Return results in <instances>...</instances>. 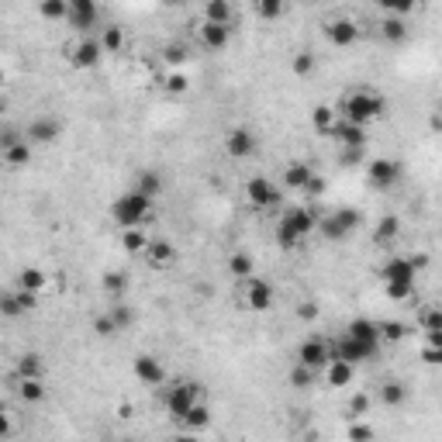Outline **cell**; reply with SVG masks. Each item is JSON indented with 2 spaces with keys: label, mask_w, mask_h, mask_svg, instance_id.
Here are the masks:
<instances>
[{
  "label": "cell",
  "mask_w": 442,
  "mask_h": 442,
  "mask_svg": "<svg viewBox=\"0 0 442 442\" xmlns=\"http://www.w3.org/2000/svg\"><path fill=\"white\" fill-rule=\"evenodd\" d=\"M111 218H114L121 228H142V225L152 218V200H145L142 194L128 190V194H121V197L111 204Z\"/></svg>",
  "instance_id": "6da1fadb"
},
{
  "label": "cell",
  "mask_w": 442,
  "mask_h": 442,
  "mask_svg": "<svg viewBox=\"0 0 442 442\" xmlns=\"http://www.w3.org/2000/svg\"><path fill=\"white\" fill-rule=\"evenodd\" d=\"M387 111V100L380 97V93H373V90H356L346 97V104H342V121H353V125H366V121H373V118H380Z\"/></svg>",
  "instance_id": "7a4b0ae2"
},
{
  "label": "cell",
  "mask_w": 442,
  "mask_h": 442,
  "mask_svg": "<svg viewBox=\"0 0 442 442\" xmlns=\"http://www.w3.org/2000/svg\"><path fill=\"white\" fill-rule=\"evenodd\" d=\"M197 401H200V384H190V380L166 387V394H163V404H166V411H170L177 422L197 404Z\"/></svg>",
  "instance_id": "3957f363"
},
{
  "label": "cell",
  "mask_w": 442,
  "mask_h": 442,
  "mask_svg": "<svg viewBox=\"0 0 442 442\" xmlns=\"http://www.w3.org/2000/svg\"><path fill=\"white\" fill-rule=\"evenodd\" d=\"M380 346H373V342H356L349 336H339L336 342H329V359H342V363H366V359H373Z\"/></svg>",
  "instance_id": "277c9868"
},
{
  "label": "cell",
  "mask_w": 442,
  "mask_h": 442,
  "mask_svg": "<svg viewBox=\"0 0 442 442\" xmlns=\"http://www.w3.org/2000/svg\"><path fill=\"white\" fill-rule=\"evenodd\" d=\"M315 225H318V218H315L308 207H290V211H283V218L276 221V228L287 232V235L297 239V242H304V235H311Z\"/></svg>",
  "instance_id": "5b68a950"
},
{
  "label": "cell",
  "mask_w": 442,
  "mask_h": 442,
  "mask_svg": "<svg viewBox=\"0 0 442 442\" xmlns=\"http://www.w3.org/2000/svg\"><path fill=\"white\" fill-rule=\"evenodd\" d=\"M246 194H249V204H256V207H263V211H269V207H276L280 204V190H276V183H269L266 177H253L249 183H246Z\"/></svg>",
  "instance_id": "8992f818"
},
{
  "label": "cell",
  "mask_w": 442,
  "mask_h": 442,
  "mask_svg": "<svg viewBox=\"0 0 442 442\" xmlns=\"http://www.w3.org/2000/svg\"><path fill=\"white\" fill-rule=\"evenodd\" d=\"M246 283V308L249 311H266L269 304H273V287L266 283V280H260V276H249V280H242Z\"/></svg>",
  "instance_id": "52a82bcc"
},
{
  "label": "cell",
  "mask_w": 442,
  "mask_h": 442,
  "mask_svg": "<svg viewBox=\"0 0 442 442\" xmlns=\"http://www.w3.org/2000/svg\"><path fill=\"white\" fill-rule=\"evenodd\" d=\"M225 149H228V156H235V159H249V156L256 152V135H253L249 128H232V132L225 135Z\"/></svg>",
  "instance_id": "ba28073f"
},
{
  "label": "cell",
  "mask_w": 442,
  "mask_h": 442,
  "mask_svg": "<svg viewBox=\"0 0 442 442\" xmlns=\"http://www.w3.org/2000/svg\"><path fill=\"white\" fill-rule=\"evenodd\" d=\"M132 370H135V377L142 380V384H166V370H163V363L156 359V356H149V353H142V356H135V363H132Z\"/></svg>",
  "instance_id": "9c48e42d"
},
{
  "label": "cell",
  "mask_w": 442,
  "mask_h": 442,
  "mask_svg": "<svg viewBox=\"0 0 442 442\" xmlns=\"http://www.w3.org/2000/svg\"><path fill=\"white\" fill-rule=\"evenodd\" d=\"M70 63L80 66V70L97 66V63H100V42H93V38H77V42L70 45Z\"/></svg>",
  "instance_id": "30bf717a"
},
{
  "label": "cell",
  "mask_w": 442,
  "mask_h": 442,
  "mask_svg": "<svg viewBox=\"0 0 442 442\" xmlns=\"http://www.w3.org/2000/svg\"><path fill=\"white\" fill-rule=\"evenodd\" d=\"M297 363L308 366V370H322V366H329V342H322V339H308V342H301Z\"/></svg>",
  "instance_id": "8fae6325"
},
{
  "label": "cell",
  "mask_w": 442,
  "mask_h": 442,
  "mask_svg": "<svg viewBox=\"0 0 442 442\" xmlns=\"http://www.w3.org/2000/svg\"><path fill=\"white\" fill-rule=\"evenodd\" d=\"M380 276H384V283H415V266L408 256H394V260H387L384 269H380Z\"/></svg>",
  "instance_id": "7c38bea8"
},
{
  "label": "cell",
  "mask_w": 442,
  "mask_h": 442,
  "mask_svg": "<svg viewBox=\"0 0 442 442\" xmlns=\"http://www.w3.org/2000/svg\"><path fill=\"white\" fill-rule=\"evenodd\" d=\"M325 35H329V42L332 45H353L356 38H359V24L356 21H349V17H336V21H329L325 24Z\"/></svg>",
  "instance_id": "4fadbf2b"
},
{
  "label": "cell",
  "mask_w": 442,
  "mask_h": 442,
  "mask_svg": "<svg viewBox=\"0 0 442 442\" xmlns=\"http://www.w3.org/2000/svg\"><path fill=\"white\" fill-rule=\"evenodd\" d=\"M366 177L373 187H394L397 177H401V166L394 163V159H373L370 166H366Z\"/></svg>",
  "instance_id": "5bb4252c"
},
{
  "label": "cell",
  "mask_w": 442,
  "mask_h": 442,
  "mask_svg": "<svg viewBox=\"0 0 442 442\" xmlns=\"http://www.w3.org/2000/svg\"><path fill=\"white\" fill-rule=\"evenodd\" d=\"M59 135H63V125H59L56 118H35V121L28 125V139L38 142V145H52Z\"/></svg>",
  "instance_id": "9a60e30c"
},
{
  "label": "cell",
  "mask_w": 442,
  "mask_h": 442,
  "mask_svg": "<svg viewBox=\"0 0 442 442\" xmlns=\"http://www.w3.org/2000/svg\"><path fill=\"white\" fill-rule=\"evenodd\" d=\"M97 14H100V10H97V3H93V0H73L66 17H70V24H73V28L87 31V28L97 24Z\"/></svg>",
  "instance_id": "2e32d148"
},
{
  "label": "cell",
  "mask_w": 442,
  "mask_h": 442,
  "mask_svg": "<svg viewBox=\"0 0 442 442\" xmlns=\"http://www.w3.org/2000/svg\"><path fill=\"white\" fill-rule=\"evenodd\" d=\"M329 135H336L346 149H363V145H366V128H359L353 121H336V128H332Z\"/></svg>",
  "instance_id": "e0dca14e"
},
{
  "label": "cell",
  "mask_w": 442,
  "mask_h": 442,
  "mask_svg": "<svg viewBox=\"0 0 442 442\" xmlns=\"http://www.w3.org/2000/svg\"><path fill=\"white\" fill-rule=\"evenodd\" d=\"M228 38H232V28H225V24H211V21H204L200 24V42L207 45V49H225L228 45Z\"/></svg>",
  "instance_id": "ac0fdd59"
},
{
  "label": "cell",
  "mask_w": 442,
  "mask_h": 442,
  "mask_svg": "<svg viewBox=\"0 0 442 442\" xmlns=\"http://www.w3.org/2000/svg\"><path fill=\"white\" fill-rule=\"evenodd\" d=\"M346 336H349V339H356V342H373V346H380L377 322H370V318H353V322L346 325Z\"/></svg>",
  "instance_id": "d6986e66"
},
{
  "label": "cell",
  "mask_w": 442,
  "mask_h": 442,
  "mask_svg": "<svg viewBox=\"0 0 442 442\" xmlns=\"http://www.w3.org/2000/svg\"><path fill=\"white\" fill-rule=\"evenodd\" d=\"M135 194H142L145 200H156L163 194V177L156 170H142L139 180H135Z\"/></svg>",
  "instance_id": "ffe728a7"
},
{
  "label": "cell",
  "mask_w": 442,
  "mask_h": 442,
  "mask_svg": "<svg viewBox=\"0 0 442 442\" xmlns=\"http://www.w3.org/2000/svg\"><path fill=\"white\" fill-rule=\"evenodd\" d=\"M311 177H315V170H311L308 163H287V170H283V187H290V190H304Z\"/></svg>",
  "instance_id": "44dd1931"
},
{
  "label": "cell",
  "mask_w": 442,
  "mask_h": 442,
  "mask_svg": "<svg viewBox=\"0 0 442 442\" xmlns=\"http://www.w3.org/2000/svg\"><path fill=\"white\" fill-rule=\"evenodd\" d=\"M145 256H149V263L152 266H170L173 263V256H177V249H173V242H166V239H159V242H149V249H145Z\"/></svg>",
  "instance_id": "7402d4cb"
},
{
  "label": "cell",
  "mask_w": 442,
  "mask_h": 442,
  "mask_svg": "<svg viewBox=\"0 0 442 442\" xmlns=\"http://www.w3.org/2000/svg\"><path fill=\"white\" fill-rule=\"evenodd\" d=\"M207 422H211V411H207V404H200V401H197V404H194V408L180 418V425H183L187 432H200Z\"/></svg>",
  "instance_id": "603a6c76"
},
{
  "label": "cell",
  "mask_w": 442,
  "mask_h": 442,
  "mask_svg": "<svg viewBox=\"0 0 442 442\" xmlns=\"http://www.w3.org/2000/svg\"><path fill=\"white\" fill-rule=\"evenodd\" d=\"M204 21H211V24H232V3L228 0H211L207 7H204Z\"/></svg>",
  "instance_id": "cb8c5ba5"
},
{
  "label": "cell",
  "mask_w": 442,
  "mask_h": 442,
  "mask_svg": "<svg viewBox=\"0 0 442 442\" xmlns=\"http://www.w3.org/2000/svg\"><path fill=\"white\" fill-rule=\"evenodd\" d=\"M45 287V273L38 269V266H24L21 273H17V290H31V294H38Z\"/></svg>",
  "instance_id": "d4e9b609"
},
{
  "label": "cell",
  "mask_w": 442,
  "mask_h": 442,
  "mask_svg": "<svg viewBox=\"0 0 442 442\" xmlns=\"http://www.w3.org/2000/svg\"><path fill=\"white\" fill-rule=\"evenodd\" d=\"M325 377H329V384H332V387H346V384L353 380V366H349V363H342V359H329Z\"/></svg>",
  "instance_id": "484cf974"
},
{
  "label": "cell",
  "mask_w": 442,
  "mask_h": 442,
  "mask_svg": "<svg viewBox=\"0 0 442 442\" xmlns=\"http://www.w3.org/2000/svg\"><path fill=\"white\" fill-rule=\"evenodd\" d=\"M404 397H408V390H404V384H401V380H384V384H380V401H384L387 408L404 404Z\"/></svg>",
  "instance_id": "4316f807"
},
{
  "label": "cell",
  "mask_w": 442,
  "mask_h": 442,
  "mask_svg": "<svg viewBox=\"0 0 442 442\" xmlns=\"http://www.w3.org/2000/svg\"><path fill=\"white\" fill-rule=\"evenodd\" d=\"M17 377L21 380H42V356L24 353L17 359Z\"/></svg>",
  "instance_id": "83f0119b"
},
{
  "label": "cell",
  "mask_w": 442,
  "mask_h": 442,
  "mask_svg": "<svg viewBox=\"0 0 442 442\" xmlns=\"http://www.w3.org/2000/svg\"><path fill=\"white\" fill-rule=\"evenodd\" d=\"M228 269H232V276H239V280H249V276L256 273V260H253L249 253H232V260H228Z\"/></svg>",
  "instance_id": "f1b7e54d"
},
{
  "label": "cell",
  "mask_w": 442,
  "mask_h": 442,
  "mask_svg": "<svg viewBox=\"0 0 442 442\" xmlns=\"http://www.w3.org/2000/svg\"><path fill=\"white\" fill-rule=\"evenodd\" d=\"M3 163H7V166H28V163H31V145H28V139H21L17 145L3 149Z\"/></svg>",
  "instance_id": "f546056e"
},
{
  "label": "cell",
  "mask_w": 442,
  "mask_h": 442,
  "mask_svg": "<svg viewBox=\"0 0 442 442\" xmlns=\"http://www.w3.org/2000/svg\"><path fill=\"white\" fill-rule=\"evenodd\" d=\"M121 246H125L128 253H142V256H145V249H149V235H145L142 228H125V232H121Z\"/></svg>",
  "instance_id": "4dcf8cb0"
},
{
  "label": "cell",
  "mask_w": 442,
  "mask_h": 442,
  "mask_svg": "<svg viewBox=\"0 0 442 442\" xmlns=\"http://www.w3.org/2000/svg\"><path fill=\"white\" fill-rule=\"evenodd\" d=\"M377 336H380V342H401V339L408 336V325L390 318V322H380V325H377Z\"/></svg>",
  "instance_id": "1f68e13d"
},
{
  "label": "cell",
  "mask_w": 442,
  "mask_h": 442,
  "mask_svg": "<svg viewBox=\"0 0 442 442\" xmlns=\"http://www.w3.org/2000/svg\"><path fill=\"white\" fill-rule=\"evenodd\" d=\"M380 35H384L387 42H401V38L408 35L404 17H384V21H380Z\"/></svg>",
  "instance_id": "d6a6232c"
},
{
  "label": "cell",
  "mask_w": 442,
  "mask_h": 442,
  "mask_svg": "<svg viewBox=\"0 0 442 442\" xmlns=\"http://www.w3.org/2000/svg\"><path fill=\"white\" fill-rule=\"evenodd\" d=\"M104 49H107V52H121V49H125V31H121L118 24H111V28L100 31V52H104Z\"/></svg>",
  "instance_id": "836d02e7"
},
{
  "label": "cell",
  "mask_w": 442,
  "mask_h": 442,
  "mask_svg": "<svg viewBox=\"0 0 442 442\" xmlns=\"http://www.w3.org/2000/svg\"><path fill=\"white\" fill-rule=\"evenodd\" d=\"M311 121H315V128H318L322 135H329V132L336 128V111H332L329 104H318V107L311 111Z\"/></svg>",
  "instance_id": "e575fe53"
},
{
  "label": "cell",
  "mask_w": 442,
  "mask_h": 442,
  "mask_svg": "<svg viewBox=\"0 0 442 442\" xmlns=\"http://www.w3.org/2000/svg\"><path fill=\"white\" fill-rule=\"evenodd\" d=\"M397 232H401V221H397L394 214H387V218H380V221H377L373 239H377V242H394V239H397Z\"/></svg>",
  "instance_id": "d590c367"
},
{
  "label": "cell",
  "mask_w": 442,
  "mask_h": 442,
  "mask_svg": "<svg viewBox=\"0 0 442 442\" xmlns=\"http://www.w3.org/2000/svg\"><path fill=\"white\" fill-rule=\"evenodd\" d=\"M100 287H104L111 297H121V294H125V287H128V280H125V273H118V269H114V273H104Z\"/></svg>",
  "instance_id": "8d00e7d4"
},
{
  "label": "cell",
  "mask_w": 442,
  "mask_h": 442,
  "mask_svg": "<svg viewBox=\"0 0 442 442\" xmlns=\"http://www.w3.org/2000/svg\"><path fill=\"white\" fill-rule=\"evenodd\" d=\"M17 394H21V401H42L45 397V387H42V380H21V387H17Z\"/></svg>",
  "instance_id": "74e56055"
},
{
  "label": "cell",
  "mask_w": 442,
  "mask_h": 442,
  "mask_svg": "<svg viewBox=\"0 0 442 442\" xmlns=\"http://www.w3.org/2000/svg\"><path fill=\"white\" fill-rule=\"evenodd\" d=\"M318 228H322V235H325V239H332V242H339V239H346V235H349V232H346V228L332 218V214H329V218H322V221H318Z\"/></svg>",
  "instance_id": "f35d334b"
},
{
  "label": "cell",
  "mask_w": 442,
  "mask_h": 442,
  "mask_svg": "<svg viewBox=\"0 0 442 442\" xmlns=\"http://www.w3.org/2000/svg\"><path fill=\"white\" fill-rule=\"evenodd\" d=\"M107 315H111V322L118 325V332H121V329H128V325L135 322V315H132V308H128V304H111V311H107Z\"/></svg>",
  "instance_id": "ab89813d"
},
{
  "label": "cell",
  "mask_w": 442,
  "mask_h": 442,
  "mask_svg": "<svg viewBox=\"0 0 442 442\" xmlns=\"http://www.w3.org/2000/svg\"><path fill=\"white\" fill-rule=\"evenodd\" d=\"M163 59H166L170 66H180V63H187V59H190V49H187L183 42H173V45H166V49H163Z\"/></svg>",
  "instance_id": "60d3db41"
},
{
  "label": "cell",
  "mask_w": 442,
  "mask_h": 442,
  "mask_svg": "<svg viewBox=\"0 0 442 442\" xmlns=\"http://www.w3.org/2000/svg\"><path fill=\"white\" fill-rule=\"evenodd\" d=\"M332 218H336V221H339V225H342V228H346V232H353L356 225H359V221H363V218H359V211H356V207H339V211H332Z\"/></svg>",
  "instance_id": "b9f144b4"
},
{
  "label": "cell",
  "mask_w": 442,
  "mask_h": 442,
  "mask_svg": "<svg viewBox=\"0 0 442 442\" xmlns=\"http://www.w3.org/2000/svg\"><path fill=\"white\" fill-rule=\"evenodd\" d=\"M311 380H315V370H308V366H301V363H297V366L290 370V384H294L297 390L311 387Z\"/></svg>",
  "instance_id": "7bdbcfd3"
},
{
  "label": "cell",
  "mask_w": 442,
  "mask_h": 442,
  "mask_svg": "<svg viewBox=\"0 0 442 442\" xmlns=\"http://www.w3.org/2000/svg\"><path fill=\"white\" fill-rule=\"evenodd\" d=\"M38 10H42L45 17H56V21H59V17H66V14H70V3H66V0H45Z\"/></svg>",
  "instance_id": "ee69618b"
},
{
  "label": "cell",
  "mask_w": 442,
  "mask_h": 442,
  "mask_svg": "<svg viewBox=\"0 0 442 442\" xmlns=\"http://www.w3.org/2000/svg\"><path fill=\"white\" fill-rule=\"evenodd\" d=\"M256 14L266 17V21H273V17L283 14V3H280V0H260V3H256Z\"/></svg>",
  "instance_id": "f6af8a7d"
},
{
  "label": "cell",
  "mask_w": 442,
  "mask_h": 442,
  "mask_svg": "<svg viewBox=\"0 0 442 442\" xmlns=\"http://www.w3.org/2000/svg\"><path fill=\"white\" fill-rule=\"evenodd\" d=\"M311 70H315V56H311V52H297V56H294V73H297V77H308Z\"/></svg>",
  "instance_id": "bcb514c9"
},
{
  "label": "cell",
  "mask_w": 442,
  "mask_h": 442,
  "mask_svg": "<svg viewBox=\"0 0 442 442\" xmlns=\"http://www.w3.org/2000/svg\"><path fill=\"white\" fill-rule=\"evenodd\" d=\"M384 287H387V297L394 301H408L415 294V283H384Z\"/></svg>",
  "instance_id": "7dc6e473"
},
{
  "label": "cell",
  "mask_w": 442,
  "mask_h": 442,
  "mask_svg": "<svg viewBox=\"0 0 442 442\" xmlns=\"http://www.w3.org/2000/svg\"><path fill=\"white\" fill-rule=\"evenodd\" d=\"M349 442H373V429H370V425H363V422L349 425Z\"/></svg>",
  "instance_id": "c3c4849f"
},
{
  "label": "cell",
  "mask_w": 442,
  "mask_h": 442,
  "mask_svg": "<svg viewBox=\"0 0 442 442\" xmlns=\"http://www.w3.org/2000/svg\"><path fill=\"white\" fill-rule=\"evenodd\" d=\"M0 311L7 315V318H17V315H24L21 311V304H17V297L14 294H7V297H0Z\"/></svg>",
  "instance_id": "681fc988"
},
{
  "label": "cell",
  "mask_w": 442,
  "mask_h": 442,
  "mask_svg": "<svg viewBox=\"0 0 442 442\" xmlns=\"http://www.w3.org/2000/svg\"><path fill=\"white\" fill-rule=\"evenodd\" d=\"M93 332H97V336H104V339H107V336H114V332H118V325H114V322H111V315H100V318H97V322H93Z\"/></svg>",
  "instance_id": "f907efd6"
},
{
  "label": "cell",
  "mask_w": 442,
  "mask_h": 442,
  "mask_svg": "<svg viewBox=\"0 0 442 442\" xmlns=\"http://www.w3.org/2000/svg\"><path fill=\"white\" fill-rule=\"evenodd\" d=\"M187 87H190V80H187L183 73H170V77H166V90H170V93H187Z\"/></svg>",
  "instance_id": "816d5d0a"
},
{
  "label": "cell",
  "mask_w": 442,
  "mask_h": 442,
  "mask_svg": "<svg viewBox=\"0 0 442 442\" xmlns=\"http://www.w3.org/2000/svg\"><path fill=\"white\" fill-rule=\"evenodd\" d=\"M422 325H425V332H442V315L439 311H425L422 315Z\"/></svg>",
  "instance_id": "f5cc1de1"
},
{
  "label": "cell",
  "mask_w": 442,
  "mask_h": 442,
  "mask_svg": "<svg viewBox=\"0 0 442 442\" xmlns=\"http://www.w3.org/2000/svg\"><path fill=\"white\" fill-rule=\"evenodd\" d=\"M349 411H353L356 418H359V415H366V411H370V397H366V394H353V401H349Z\"/></svg>",
  "instance_id": "db71d44e"
},
{
  "label": "cell",
  "mask_w": 442,
  "mask_h": 442,
  "mask_svg": "<svg viewBox=\"0 0 442 442\" xmlns=\"http://www.w3.org/2000/svg\"><path fill=\"white\" fill-rule=\"evenodd\" d=\"M14 297H17V304H21V311H31V308L38 304V294H31V290H17Z\"/></svg>",
  "instance_id": "11a10c76"
},
{
  "label": "cell",
  "mask_w": 442,
  "mask_h": 442,
  "mask_svg": "<svg viewBox=\"0 0 442 442\" xmlns=\"http://www.w3.org/2000/svg\"><path fill=\"white\" fill-rule=\"evenodd\" d=\"M322 190H325V180L322 177H311L308 187H304V194H311V197H322Z\"/></svg>",
  "instance_id": "9f6ffc18"
},
{
  "label": "cell",
  "mask_w": 442,
  "mask_h": 442,
  "mask_svg": "<svg viewBox=\"0 0 442 442\" xmlns=\"http://www.w3.org/2000/svg\"><path fill=\"white\" fill-rule=\"evenodd\" d=\"M422 359H425L429 366H439V363H442V349H436V346H425V353H422Z\"/></svg>",
  "instance_id": "6f0895ef"
},
{
  "label": "cell",
  "mask_w": 442,
  "mask_h": 442,
  "mask_svg": "<svg viewBox=\"0 0 442 442\" xmlns=\"http://www.w3.org/2000/svg\"><path fill=\"white\" fill-rule=\"evenodd\" d=\"M297 318H304V322L318 318V304H311V301H308V304H301V308H297Z\"/></svg>",
  "instance_id": "680465c9"
},
{
  "label": "cell",
  "mask_w": 442,
  "mask_h": 442,
  "mask_svg": "<svg viewBox=\"0 0 442 442\" xmlns=\"http://www.w3.org/2000/svg\"><path fill=\"white\" fill-rule=\"evenodd\" d=\"M17 142H21V135H17V132H3V135H0V152H3V149H10V145H17Z\"/></svg>",
  "instance_id": "91938a15"
},
{
  "label": "cell",
  "mask_w": 442,
  "mask_h": 442,
  "mask_svg": "<svg viewBox=\"0 0 442 442\" xmlns=\"http://www.w3.org/2000/svg\"><path fill=\"white\" fill-rule=\"evenodd\" d=\"M342 163H346V166H356V163H363V149H346V152H342Z\"/></svg>",
  "instance_id": "94428289"
},
{
  "label": "cell",
  "mask_w": 442,
  "mask_h": 442,
  "mask_svg": "<svg viewBox=\"0 0 442 442\" xmlns=\"http://www.w3.org/2000/svg\"><path fill=\"white\" fill-rule=\"evenodd\" d=\"M10 436V418H7V411H0V439H7Z\"/></svg>",
  "instance_id": "6125c7cd"
},
{
  "label": "cell",
  "mask_w": 442,
  "mask_h": 442,
  "mask_svg": "<svg viewBox=\"0 0 442 442\" xmlns=\"http://www.w3.org/2000/svg\"><path fill=\"white\" fill-rule=\"evenodd\" d=\"M429 346H436V349H442V332H429Z\"/></svg>",
  "instance_id": "be15d7a7"
},
{
  "label": "cell",
  "mask_w": 442,
  "mask_h": 442,
  "mask_svg": "<svg viewBox=\"0 0 442 442\" xmlns=\"http://www.w3.org/2000/svg\"><path fill=\"white\" fill-rule=\"evenodd\" d=\"M173 442H197V436H194V432H183V436H177Z\"/></svg>",
  "instance_id": "e7e4bbea"
},
{
  "label": "cell",
  "mask_w": 442,
  "mask_h": 442,
  "mask_svg": "<svg viewBox=\"0 0 442 442\" xmlns=\"http://www.w3.org/2000/svg\"><path fill=\"white\" fill-rule=\"evenodd\" d=\"M3 111H7V100H3V97H0V114H3Z\"/></svg>",
  "instance_id": "03108f58"
},
{
  "label": "cell",
  "mask_w": 442,
  "mask_h": 442,
  "mask_svg": "<svg viewBox=\"0 0 442 442\" xmlns=\"http://www.w3.org/2000/svg\"><path fill=\"white\" fill-rule=\"evenodd\" d=\"M3 80H7V77H3V70H0V87H3Z\"/></svg>",
  "instance_id": "003e7915"
}]
</instances>
